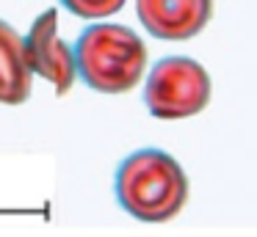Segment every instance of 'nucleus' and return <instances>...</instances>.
<instances>
[{"mask_svg":"<svg viewBox=\"0 0 257 237\" xmlns=\"http://www.w3.org/2000/svg\"><path fill=\"white\" fill-rule=\"evenodd\" d=\"M67 11L83 20H100V17H111L122 9L127 0H61Z\"/></svg>","mask_w":257,"mask_h":237,"instance_id":"nucleus-7","label":"nucleus"},{"mask_svg":"<svg viewBox=\"0 0 257 237\" xmlns=\"http://www.w3.org/2000/svg\"><path fill=\"white\" fill-rule=\"evenodd\" d=\"M144 102L155 119H188L210 102V75L185 55H172L155 64L147 77Z\"/></svg>","mask_w":257,"mask_h":237,"instance_id":"nucleus-3","label":"nucleus"},{"mask_svg":"<svg viewBox=\"0 0 257 237\" xmlns=\"http://www.w3.org/2000/svg\"><path fill=\"white\" fill-rule=\"evenodd\" d=\"M116 198L124 212L144 223H166L188 201V179L172 154L141 149L116 171Z\"/></svg>","mask_w":257,"mask_h":237,"instance_id":"nucleus-1","label":"nucleus"},{"mask_svg":"<svg viewBox=\"0 0 257 237\" xmlns=\"http://www.w3.org/2000/svg\"><path fill=\"white\" fill-rule=\"evenodd\" d=\"M136 14L155 39L183 42L205 31L213 17V0H136Z\"/></svg>","mask_w":257,"mask_h":237,"instance_id":"nucleus-5","label":"nucleus"},{"mask_svg":"<svg viewBox=\"0 0 257 237\" xmlns=\"http://www.w3.org/2000/svg\"><path fill=\"white\" fill-rule=\"evenodd\" d=\"M34 88V72H31L25 42L9 22L0 20V102L23 105Z\"/></svg>","mask_w":257,"mask_h":237,"instance_id":"nucleus-6","label":"nucleus"},{"mask_svg":"<svg viewBox=\"0 0 257 237\" xmlns=\"http://www.w3.org/2000/svg\"><path fill=\"white\" fill-rule=\"evenodd\" d=\"M23 42L31 72L50 80L56 86V94L64 97L78 77V64H75V50L58 36V11L47 9L45 14L36 17Z\"/></svg>","mask_w":257,"mask_h":237,"instance_id":"nucleus-4","label":"nucleus"},{"mask_svg":"<svg viewBox=\"0 0 257 237\" xmlns=\"http://www.w3.org/2000/svg\"><path fill=\"white\" fill-rule=\"evenodd\" d=\"M78 75L100 94H124L141 80L147 66V47L124 25H91L75 44Z\"/></svg>","mask_w":257,"mask_h":237,"instance_id":"nucleus-2","label":"nucleus"}]
</instances>
